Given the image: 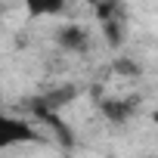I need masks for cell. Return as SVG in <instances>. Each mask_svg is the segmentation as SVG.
Returning <instances> with one entry per match:
<instances>
[{"instance_id": "obj_1", "label": "cell", "mask_w": 158, "mask_h": 158, "mask_svg": "<svg viewBox=\"0 0 158 158\" xmlns=\"http://www.w3.org/2000/svg\"><path fill=\"white\" fill-rule=\"evenodd\" d=\"M37 139H40V133L34 130L31 121L0 112V152L19 149V146H28V143H37Z\"/></svg>"}, {"instance_id": "obj_2", "label": "cell", "mask_w": 158, "mask_h": 158, "mask_svg": "<svg viewBox=\"0 0 158 158\" xmlns=\"http://www.w3.org/2000/svg\"><path fill=\"white\" fill-rule=\"evenodd\" d=\"M74 96H77V87L65 84V87H56V90H47L44 96H37L31 109H34V115H37V118H40V115H59V109L71 106V102H74Z\"/></svg>"}, {"instance_id": "obj_3", "label": "cell", "mask_w": 158, "mask_h": 158, "mask_svg": "<svg viewBox=\"0 0 158 158\" xmlns=\"http://www.w3.org/2000/svg\"><path fill=\"white\" fill-rule=\"evenodd\" d=\"M56 44L65 50V53H84L87 44H90V34L84 25H77V22H68L56 31Z\"/></svg>"}, {"instance_id": "obj_4", "label": "cell", "mask_w": 158, "mask_h": 158, "mask_svg": "<svg viewBox=\"0 0 158 158\" xmlns=\"http://www.w3.org/2000/svg\"><path fill=\"white\" fill-rule=\"evenodd\" d=\"M99 109H102L106 121H112V124H127L130 115H133V102L130 99H102Z\"/></svg>"}, {"instance_id": "obj_5", "label": "cell", "mask_w": 158, "mask_h": 158, "mask_svg": "<svg viewBox=\"0 0 158 158\" xmlns=\"http://www.w3.org/2000/svg\"><path fill=\"white\" fill-rule=\"evenodd\" d=\"M102 34H106V40H109V47H121V40H124V22L121 19H112V22H102Z\"/></svg>"}, {"instance_id": "obj_6", "label": "cell", "mask_w": 158, "mask_h": 158, "mask_svg": "<svg viewBox=\"0 0 158 158\" xmlns=\"http://www.w3.org/2000/svg\"><path fill=\"white\" fill-rule=\"evenodd\" d=\"M40 121H47V127H50V130H56L59 143H65V146H71V143H74L71 130H68V127L62 124V118H59V115H40Z\"/></svg>"}, {"instance_id": "obj_7", "label": "cell", "mask_w": 158, "mask_h": 158, "mask_svg": "<svg viewBox=\"0 0 158 158\" xmlns=\"http://www.w3.org/2000/svg\"><path fill=\"white\" fill-rule=\"evenodd\" d=\"M62 10H65L62 0H50V3H37V0H34V3H28V13L31 16H59Z\"/></svg>"}, {"instance_id": "obj_8", "label": "cell", "mask_w": 158, "mask_h": 158, "mask_svg": "<svg viewBox=\"0 0 158 158\" xmlns=\"http://www.w3.org/2000/svg\"><path fill=\"white\" fill-rule=\"evenodd\" d=\"M115 71H124L127 77H133V74H139L143 68H139L136 62H130V59H118V62H115Z\"/></svg>"}, {"instance_id": "obj_9", "label": "cell", "mask_w": 158, "mask_h": 158, "mask_svg": "<svg viewBox=\"0 0 158 158\" xmlns=\"http://www.w3.org/2000/svg\"><path fill=\"white\" fill-rule=\"evenodd\" d=\"M152 121H155V124H158V109H152Z\"/></svg>"}, {"instance_id": "obj_10", "label": "cell", "mask_w": 158, "mask_h": 158, "mask_svg": "<svg viewBox=\"0 0 158 158\" xmlns=\"http://www.w3.org/2000/svg\"><path fill=\"white\" fill-rule=\"evenodd\" d=\"M152 158H158V155H152Z\"/></svg>"}]
</instances>
